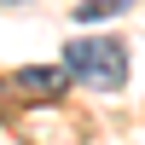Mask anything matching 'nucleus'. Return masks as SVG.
Here are the masks:
<instances>
[{
  "instance_id": "obj_1",
  "label": "nucleus",
  "mask_w": 145,
  "mask_h": 145,
  "mask_svg": "<svg viewBox=\"0 0 145 145\" xmlns=\"http://www.w3.org/2000/svg\"><path fill=\"white\" fill-rule=\"evenodd\" d=\"M64 76L93 87V93H116L128 81V46L105 41V35H81V41L64 46Z\"/></svg>"
},
{
  "instance_id": "obj_2",
  "label": "nucleus",
  "mask_w": 145,
  "mask_h": 145,
  "mask_svg": "<svg viewBox=\"0 0 145 145\" xmlns=\"http://www.w3.org/2000/svg\"><path fill=\"white\" fill-rule=\"evenodd\" d=\"M18 87H29V93H64L70 76H64V64L58 70H18Z\"/></svg>"
},
{
  "instance_id": "obj_3",
  "label": "nucleus",
  "mask_w": 145,
  "mask_h": 145,
  "mask_svg": "<svg viewBox=\"0 0 145 145\" xmlns=\"http://www.w3.org/2000/svg\"><path fill=\"white\" fill-rule=\"evenodd\" d=\"M128 12V0H81L76 6V23L87 29V23H110V18H122Z\"/></svg>"
}]
</instances>
